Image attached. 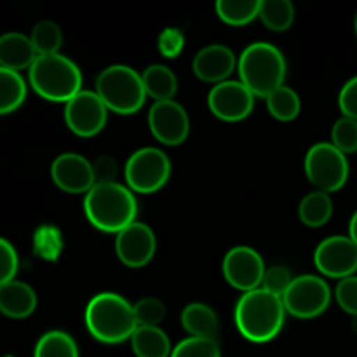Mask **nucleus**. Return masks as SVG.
Here are the masks:
<instances>
[{
	"instance_id": "13",
	"label": "nucleus",
	"mask_w": 357,
	"mask_h": 357,
	"mask_svg": "<svg viewBox=\"0 0 357 357\" xmlns=\"http://www.w3.org/2000/svg\"><path fill=\"white\" fill-rule=\"evenodd\" d=\"M255 94L241 80H225L211 87L208 107L216 119L225 122H241L255 108Z\"/></svg>"
},
{
	"instance_id": "30",
	"label": "nucleus",
	"mask_w": 357,
	"mask_h": 357,
	"mask_svg": "<svg viewBox=\"0 0 357 357\" xmlns=\"http://www.w3.org/2000/svg\"><path fill=\"white\" fill-rule=\"evenodd\" d=\"M63 236L59 229L52 225H42L33 237L35 253L47 261H56L63 251Z\"/></svg>"
},
{
	"instance_id": "8",
	"label": "nucleus",
	"mask_w": 357,
	"mask_h": 357,
	"mask_svg": "<svg viewBox=\"0 0 357 357\" xmlns=\"http://www.w3.org/2000/svg\"><path fill=\"white\" fill-rule=\"evenodd\" d=\"M171 160L155 146H143L131 153L124 167L126 185L135 194H155L169 181Z\"/></svg>"
},
{
	"instance_id": "22",
	"label": "nucleus",
	"mask_w": 357,
	"mask_h": 357,
	"mask_svg": "<svg viewBox=\"0 0 357 357\" xmlns=\"http://www.w3.org/2000/svg\"><path fill=\"white\" fill-rule=\"evenodd\" d=\"M143 86H145L146 96L153 98L155 101L174 100L178 93V79L171 68L166 65H150L142 73Z\"/></svg>"
},
{
	"instance_id": "3",
	"label": "nucleus",
	"mask_w": 357,
	"mask_h": 357,
	"mask_svg": "<svg viewBox=\"0 0 357 357\" xmlns=\"http://www.w3.org/2000/svg\"><path fill=\"white\" fill-rule=\"evenodd\" d=\"M86 328L94 340L117 345L131 340L138 328L135 307L119 293L103 291L91 298L86 307Z\"/></svg>"
},
{
	"instance_id": "29",
	"label": "nucleus",
	"mask_w": 357,
	"mask_h": 357,
	"mask_svg": "<svg viewBox=\"0 0 357 357\" xmlns=\"http://www.w3.org/2000/svg\"><path fill=\"white\" fill-rule=\"evenodd\" d=\"M30 40L38 56L58 54L63 44L61 28L54 21H38L33 30H31Z\"/></svg>"
},
{
	"instance_id": "12",
	"label": "nucleus",
	"mask_w": 357,
	"mask_h": 357,
	"mask_svg": "<svg viewBox=\"0 0 357 357\" xmlns=\"http://www.w3.org/2000/svg\"><path fill=\"white\" fill-rule=\"evenodd\" d=\"M314 265L324 278H351L357 272V244L349 236L326 237L314 251Z\"/></svg>"
},
{
	"instance_id": "32",
	"label": "nucleus",
	"mask_w": 357,
	"mask_h": 357,
	"mask_svg": "<svg viewBox=\"0 0 357 357\" xmlns=\"http://www.w3.org/2000/svg\"><path fill=\"white\" fill-rule=\"evenodd\" d=\"M331 143L340 150L342 153L357 152V121L342 115L331 128Z\"/></svg>"
},
{
	"instance_id": "16",
	"label": "nucleus",
	"mask_w": 357,
	"mask_h": 357,
	"mask_svg": "<svg viewBox=\"0 0 357 357\" xmlns=\"http://www.w3.org/2000/svg\"><path fill=\"white\" fill-rule=\"evenodd\" d=\"M51 178L56 187L66 194L86 195L96 185L93 162L75 152L61 153L52 160Z\"/></svg>"
},
{
	"instance_id": "34",
	"label": "nucleus",
	"mask_w": 357,
	"mask_h": 357,
	"mask_svg": "<svg viewBox=\"0 0 357 357\" xmlns=\"http://www.w3.org/2000/svg\"><path fill=\"white\" fill-rule=\"evenodd\" d=\"M293 279L295 278H291V272H289L288 267H284V265H274V267L265 271L261 288H264L265 291L272 293V295L275 296H281L282 298V295L288 291Z\"/></svg>"
},
{
	"instance_id": "43",
	"label": "nucleus",
	"mask_w": 357,
	"mask_h": 357,
	"mask_svg": "<svg viewBox=\"0 0 357 357\" xmlns=\"http://www.w3.org/2000/svg\"><path fill=\"white\" fill-rule=\"evenodd\" d=\"M3 357H14V356H3Z\"/></svg>"
},
{
	"instance_id": "38",
	"label": "nucleus",
	"mask_w": 357,
	"mask_h": 357,
	"mask_svg": "<svg viewBox=\"0 0 357 357\" xmlns=\"http://www.w3.org/2000/svg\"><path fill=\"white\" fill-rule=\"evenodd\" d=\"M93 173L96 183H115L119 164L112 155H100L93 160Z\"/></svg>"
},
{
	"instance_id": "17",
	"label": "nucleus",
	"mask_w": 357,
	"mask_h": 357,
	"mask_svg": "<svg viewBox=\"0 0 357 357\" xmlns=\"http://www.w3.org/2000/svg\"><path fill=\"white\" fill-rule=\"evenodd\" d=\"M237 59L239 58H236L232 49L227 45L209 44L194 56L192 70L199 80L216 86L229 80L234 70L237 68Z\"/></svg>"
},
{
	"instance_id": "40",
	"label": "nucleus",
	"mask_w": 357,
	"mask_h": 357,
	"mask_svg": "<svg viewBox=\"0 0 357 357\" xmlns=\"http://www.w3.org/2000/svg\"><path fill=\"white\" fill-rule=\"evenodd\" d=\"M349 237L357 244V209L354 215H352L351 223H349Z\"/></svg>"
},
{
	"instance_id": "1",
	"label": "nucleus",
	"mask_w": 357,
	"mask_h": 357,
	"mask_svg": "<svg viewBox=\"0 0 357 357\" xmlns=\"http://www.w3.org/2000/svg\"><path fill=\"white\" fill-rule=\"evenodd\" d=\"M84 213L94 229L117 236L136 222L138 201L128 185L96 183L84 195Z\"/></svg>"
},
{
	"instance_id": "36",
	"label": "nucleus",
	"mask_w": 357,
	"mask_h": 357,
	"mask_svg": "<svg viewBox=\"0 0 357 357\" xmlns=\"http://www.w3.org/2000/svg\"><path fill=\"white\" fill-rule=\"evenodd\" d=\"M335 298L344 312L351 314L352 317L357 316V275L338 281L335 288Z\"/></svg>"
},
{
	"instance_id": "4",
	"label": "nucleus",
	"mask_w": 357,
	"mask_h": 357,
	"mask_svg": "<svg viewBox=\"0 0 357 357\" xmlns=\"http://www.w3.org/2000/svg\"><path fill=\"white\" fill-rule=\"evenodd\" d=\"M239 80L255 94V98H267L284 86L288 65L282 52L268 42H253L241 52L237 59Z\"/></svg>"
},
{
	"instance_id": "14",
	"label": "nucleus",
	"mask_w": 357,
	"mask_h": 357,
	"mask_svg": "<svg viewBox=\"0 0 357 357\" xmlns=\"http://www.w3.org/2000/svg\"><path fill=\"white\" fill-rule=\"evenodd\" d=\"M149 128L159 143L178 146L188 138L190 119L178 101H155L149 110Z\"/></svg>"
},
{
	"instance_id": "23",
	"label": "nucleus",
	"mask_w": 357,
	"mask_h": 357,
	"mask_svg": "<svg viewBox=\"0 0 357 357\" xmlns=\"http://www.w3.org/2000/svg\"><path fill=\"white\" fill-rule=\"evenodd\" d=\"M298 216L300 222L310 229L324 227L333 216V199L326 192H310L300 201Z\"/></svg>"
},
{
	"instance_id": "37",
	"label": "nucleus",
	"mask_w": 357,
	"mask_h": 357,
	"mask_svg": "<svg viewBox=\"0 0 357 357\" xmlns=\"http://www.w3.org/2000/svg\"><path fill=\"white\" fill-rule=\"evenodd\" d=\"M20 267V258L16 250L7 239L0 237V286L14 281Z\"/></svg>"
},
{
	"instance_id": "15",
	"label": "nucleus",
	"mask_w": 357,
	"mask_h": 357,
	"mask_svg": "<svg viewBox=\"0 0 357 357\" xmlns=\"http://www.w3.org/2000/svg\"><path fill=\"white\" fill-rule=\"evenodd\" d=\"M157 251V239L153 230L138 222L126 227L115 237V253L122 265L129 268H143L152 261Z\"/></svg>"
},
{
	"instance_id": "25",
	"label": "nucleus",
	"mask_w": 357,
	"mask_h": 357,
	"mask_svg": "<svg viewBox=\"0 0 357 357\" xmlns=\"http://www.w3.org/2000/svg\"><path fill=\"white\" fill-rule=\"evenodd\" d=\"M265 101H267L268 114L279 122L295 121L302 110V101H300L298 93L286 84L268 94Z\"/></svg>"
},
{
	"instance_id": "27",
	"label": "nucleus",
	"mask_w": 357,
	"mask_h": 357,
	"mask_svg": "<svg viewBox=\"0 0 357 357\" xmlns=\"http://www.w3.org/2000/svg\"><path fill=\"white\" fill-rule=\"evenodd\" d=\"M258 17L271 31H286L295 21V6L289 0H264Z\"/></svg>"
},
{
	"instance_id": "6",
	"label": "nucleus",
	"mask_w": 357,
	"mask_h": 357,
	"mask_svg": "<svg viewBox=\"0 0 357 357\" xmlns=\"http://www.w3.org/2000/svg\"><path fill=\"white\" fill-rule=\"evenodd\" d=\"M96 94L108 112L132 115L145 105L146 93L142 73L128 65H112L96 77Z\"/></svg>"
},
{
	"instance_id": "39",
	"label": "nucleus",
	"mask_w": 357,
	"mask_h": 357,
	"mask_svg": "<svg viewBox=\"0 0 357 357\" xmlns=\"http://www.w3.org/2000/svg\"><path fill=\"white\" fill-rule=\"evenodd\" d=\"M338 107H340L344 117H351L357 121V75L349 79L340 89Z\"/></svg>"
},
{
	"instance_id": "35",
	"label": "nucleus",
	"mask_w": 357,
	"mask_h": 357,
	"mask_svg": "<svg viewBox=\"0 0 357 357\" xmlns=\"http://www.w3.org/2000/svg\"><path fill=\"white\" fill-rule=\"evenodd\" d=\"M157 47H159L160 56L166 59H174L183 52L185 47V35L183 31L174 26H167L160 31L157 38Z\"/></svg>"
},
{
	"instance_id": "20",
	"label": "nucleus",
	"mask_w": 357,
	"mask_h": 357,
	"mask_svg": "<svg viewBox=\"0 0 357 357\" xmlns=\"http://www.w3.org/2000/svg\"><path fill=\"white\" fill-rule=\"evenodd\" d=\"M180 323L190 337L218 340L220 321L208 303L194 302L185 305V309L181 310Z\"/></svg>"
},
{
	"instance_id": "7",
	"label": "nucleus",
	"mask_w": 357,
	"mask_h": 357,
	"mask_svg": "<svg viewBox=\"0 0 357 357\" xmlns=\"http://www.w3.org/2000/svg\"><path fill=\"white\" fill-rule=\"evenodd\" d=\"M303 169L316 190L326 194L342 190L351 173L347 155L342 153L331 142H321L310 146L309 152L305 153Z\"/></svg>"
},
{
	"instance_id": "41",
	"label": "nucleus",
	"mask_w": 357,
	"mask_h": 357,
	"mask_svg": "<svg viewBox=\"0 0 357 357\" xmlns=\"http://www.w3.org/2000/svg\"><path fill=\"white\" fill-rule=\"evenodd\" d=\"M352 330H354L357 333V316L352 317Z\"/></svg>"
},
{
	"instance_id": "21",
	"label": "nucleus",
	"mask_w": 357,
	"mask_h": 357,
	"mask_svg": "<svg viewBox=\"0 0 357 357\" xmlns=\"http://www.w3.org/2000/svg\"><path fill=\"white\" fill-rule=\"evenodd\" d=\"M131 349L136 357H171L173 347L159 326H138L131 337Z\"/></svg>"
},
{
	"instance_id": "9",
	"label": "nucleus",
	"mask_w": 357,
	"mask_h": 357,
	"mask_svg": "<svg viewBox=\"0 0 357 357\" xmlns=\"http://www.w3.org/2000/svg\"><path fill=\"white\" fill-rule=\"evenodd\" d=\"M282 303L289 316L303 321L314 319L330 307L331 288L321 275H298L282 295Z\"/></svg>"
},
{
	"instance_id": "26",
	"label": "nucleus",
	"mask_w": 357,
	"mask_h": 357,
	"mask_svg": "<svg viewBox=\"0 0 357 357\" xmlns=\"http://www.w3.org/2000/svg\"><path fill=\"white\" fill-rule=\"evenodd\" d=\"M33 357H80V354L72 335L61 330H52L38 338Z\"/></svg>"
},
{
	"instance_id": "2",
	"label": "nucleus",
	"mask_w": 357,
	"mask_h": 357,
	"mask_svg": "<svg viewBox=\"0 0 357 357\" xmlns=\"http://www.w3.org/2000/svg\"><path fill=\"white\" fill-rule=\"evenodd\" d=\"M284 319L286 309L282 298L265 291L264 288L243 293L234 310L237 330L253 344L274 340L281 333Z\"/></svg>"
},
{
	"instance_id": "28",
	"label": "nucleus",
	"mask_w": 357,
	"mask_h": 357,
	"mask_svg": "<svg viewBox=\"0 0 357 357\" xmlns=\"http://www.w3.org/2000/svg\"><path fill=\"white\" fill-rule=\"evenodd\" d=\"M216 16L230 26H244L257 20L260 14V0H246V2H236V0H218L215 6Z\"/></svg>"
},
{
	"instance_id": "33",
	"label": "nucleus",
	"mask_w": 357,
	"mask_h": 357,
	"mask_svg": "<svg viewBox=\"0 0 357 357\" xmlns=\"http://www.w3.org/2000/svg\"><path fill=\"white\" fill-rule=\"evenodd\" d=\"M132 307H135V317L138 326H160V323L166 319V303L160 302L159 298L146 296V298L138 300Z\"/></svg>"
},
{
	"instance_id": "5",
	"label": "nucleus",
	"mask_w": 357,
	"mask_h": 357,
	"mask_svg": "<svg viewBox=\"0 0 357 357\" xmlns=\"http://www.w3.org/2000/svg\"><path fill=\"white\" fill-rule=\"evenodd\" d=\"M28 80L38 96L54 103H68L82 91V72L79 65L61 52L37 56L28 70Z\"/></svg>"
},
{
	"instance_id": "19",
	"label": "nucleus",
	"mask_w": 357,
	"mask_h": 357,
	"mask_svg": "<svg viewBox=\"0 0 357 357\" xmlns=\"http://www.w3.org/2000/svg\"><path fill=\"white\" fill-rule=\"evenodd\" d=\"M37 309V293L23 281H10L0 286V312L10 319H24Z\"/></svg>"
},
{
	"instance_id": "10",
	"label": "nucleus",
	"mask_w": 357,
	"mask_h": 357,
	"mask_svg": "<svg viewBox=\"0 0 357 357\" xmlns=\"http://www.w3.org/2000/svg\"><path fill=\"white\" fill-rule=\"evenodd\" d=\"M108 108L96 91L82 89L65 103V122L73 135L80 138H93L107 126Z\"/></svg>"
},
{
	"instance_id": "42",
	"label": "nucleus",
	"mask_w": 357,
	"mask_h": 357,
	"mask_svg": "<svg viewBox=\"0 0 357 357\" xmlns=\"http://www.w3.org/2000/svg\"><path fill=\"white\" fill-rule=\"evenodd\" d=\"M356 35H357V14H356Z\"/></svg>"
},
{
	"instance_id": "11",
	"label": "nucleus",
	"mask_w": 357,
	"mask_h": 357,
	"mask_svg": "<svg viewBox=\"0 0 357 357\" xmlns=\"http://www.w3.org/2000/svg\"><path fill=\"white\" fill-rule=\"evenodd\" d=\"M267 267L257 250L250 246H236L227 251L222 261V272L225 281L237 291H253L261 288V281Z\"/></svg>"
},
{
	"instance_id": "18",
	"label": "nucleus",
	"mask_w": 357,
	"mask_h": 357,
	"mask_svg": "<svg viewBox=\"0 0 357 357\" xmlns=\"http://www.w3.org/2000/svg\"><path fill=\"white\" fill-rule=\"evenodd\" d=\"M37 51L30 37L17 31L0 35V66L20 73L21 70H30L37 59Z\"/></svg>"
},
{
	"instance_id": "31",
	"label": "nucleus",
	"mask_w": 357,
	"mask_h": 357,
	"mask_svg": "<svg viewBox=\"0 0 357 357\" xmlns=\"http://www.w3.org/2000/svg\"><path fill=\"white\" fill-rule=\"evenodd\" d=\"M171 357H222L218 340L188 337L174 345Z\"/></svg>"
},
{
	"instance_id": "24",
	"label": "nucleus",
	"mask_w": 357,
	"mask_h": 357,
	"mask_svg": "<svg viewBox=\"0 0 357 357\" xmlns=\"http://www.w3.org/2000/svg\"><path fill=\"white\" fill-rule=\"evenodd\" d=\"M26 100V82L21 73L0 66V115L16 112Z\"/></svg>"
}]
</instances>
